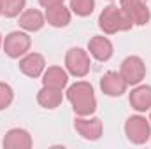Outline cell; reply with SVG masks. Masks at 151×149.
I'll return each instance as SVG.
<instances>
[{
    "label": "cell",
    "instance_id": "1",
    "mask_svg": "<svg viewBox=\"0 0 151 149\" xmlns=\"http://www.w3.org/2000/svg\"><path fill=\"white\" fill-rule=\"evenodd\" d=\"M65 98L72 105L76 116H93L97 111V97L91 82L76 81L65 91Z\"/></svg>",
    "mask_w": 151,
    "mask_h": 149
},
{
    "label": "cell",
    "instance_id": "2",
    "mask_svg": "<svg viewBox=\"0 0 151 149\" xmlns=\"http://www.w3.org/2000/svg\"><path fill=\"white\" fill-rule=\"evenodd\" d=\"M135 25L132 21V18L116 4L106 5L100 14H99V28L106 34V35H114L119 32H128L132 30Z\"/></svg>",
    "mask_w": 151,
    "mask_h": 149
},
{
    "label": "cell",
    "instance_id": "3",
    "mask_svg": "<svg viewBox=\"0 0 151 149\" xmlns=\"http://www.w3.org/2000/svg\"><path fill=\"white\" fill-rule=\"evenodd\" d=\"M123 130H125L127 140L134 146H142L151 139V123L141 112H137L134 116H128L127 121H125Z\"/></svg>",
    "mask_w": 151,
    "mask_h": 149
},
{
    "label": "cell",
    "instance_id": "4",
    "mask_svg": "<svg viewBox=\"0 0 151 149\" xmlns=\"http://www.w3.org/2000/svg\"><path fill=\"white\" fill-rule=\"evenodd\" d=\"M30 47H32V37L25 30L9 32L4 37V42H2L4 53L12 60H19L21 56H25L30 51Z\"/></svg>",
    "mask_w": 151,
    "mask_h": 149
},
{
    "label": "cell",
    "instance_id": "5",
    "mask_svg": "<svg viewBox=\"0 0 151 149\" xmlns=\"http://www.w3.org/2000/svg\"><path fill=\"white\" fill-rule=\"evenodd\" d=\"M90 53L83 47H69L65 53V70L69 75L83 79L90 74Z\"/></svg>",
    "mask_w": 151,
    "mask_h": 149
},
{
    "label": "cell",
    "instance_id": "6",
    "mask_svg": "<svg viewBox=\"0 0 151 149\" xmlns=\"http://www.w3.org/2000/svg\"><path fill=\"white\" fill-rule=\"evenodd\" d=\"M119 74L123 75V79L127 81L128 86H135L141 84L146 77V63L141 56L137 54H130L127 56L121 65H119Z\"/></svg>",
    "mask_w": 151,
    "mask_h": 149
},
{
    "label": "cell",
    "instance_id": "7",
    "mask_svg": "<svg viewBox=\"0 0 151 149\" xmlns=\"http://www.w3.org/2000/svg\"><path fill=\"white\" fill-rule=\"evenodd\" d=\"M74 130L90 142H95L102 137L104 133V123L97 116H76L74 119Z\"/></svg>",
    "mask_w": 151,
    "mask_h": 149
},
{
    "label": "cell",
    "instance_id": "8",
    "mask_svg": "<svg viewBox=\"0 0 151 149\" xmlns=\"http://www.w3.org/2000/svg\"><path fill=\"white\" fill-rule=\"evenodd\" d=\"M119 7L132 18L135 27H146L151 21L148 0H119Z\"/></svg>",
    "mask_w": 151,
    "mask_h": 149
},
{
    "label": "cell",
    "instance_id": "9",
    "mask_svg": "<svg viewBox=\"0 0 151 149\" xmlns=\"http://www.w3.org/2000/svg\"><path fill=\"white\" fill-rule=\"evenodd\" d=\"M100 90L106 97H111V98H118L121 95L127 93L128 90V84L127 81L123 79V75L116 70H107L106 74L100 77Z\"/></svg>",
    "mask_w": 151,
    "mask_h": 149
},
{
    "label": "cell",
    "instance_id": "10",
    "mask_svg": "<svg viewBox=\"0 0 151 149\" xmlns=\"http://www.w3.org/2000/svg\"><path fill=\"white\" fill-rule=\"evenodd\" d=\"M19 72L25 74L30 79H39L40 75L44 74L46 70V58L40 54V53H35V51H28L25 56L19 58Z\"/></svg>",
    "mask_w": 151,
    "mask_h": 149
},
{
    "label": "cell",
    "instance_id": "11",
    "mask_svg": "<svg viewBox=\"0 0 151 149\" xmlns=\"http://www.w3.org/2000/svg\"><path fill=\"white\" fill-rule=\"evenodd\" d=\"M86 51L97 62H109L114 54V46L113 42L104 35H93L88 40V49Z\"/></svg>",
    "mask_w": 151,
    "mask_h": 149
},
{
    "label": "cell",
    "instance_id": "12",
    "mask_svg": "<svg viewBox=\"0 0 151 149\" xmlns=\"http://www.w3.org/2000/svg\"><path fill=\"white\" fill-rule=\"evenodd\" d=\"M2 146L4 149H30L34 146V139L25 128H11L5 132Z\"/></svg>",
    "mask_w": 151,
    "mask_h": 149
},
{
    "label": "cell",
    "instance_id": "13",
    "mask_svg": "<svg viewBox=\"0 0 151 149\" xmlns=\"http://www.w3.org/2000/svg\"><path fill=\"white\" fill-rule=\"evenodd\" d=\"M40 81H42V86L46 88L63 91L69 86V72L62 69L60 65H51V67H46L44 74L40 75Z\"/></svg>",
    "mask_w": 151,
    "mask_h": 149
},
{
    "label": "cell",
    "instance_id": "14",
    "mask_svg": "<svg viewBox=\"0 0 151 149\" xmlns=\"http://www.w3.org/2000/svg\"><path fill=\"white\" fill-rule=\"evenodd\" d=\"M18 25H19V28L21 30H25V32H28V34H35L39 30H42L44 28V25H46V16H44V12L42 11H39V9H25L19 16H18Z\"/></svg>",
    "mask_w": 151,
    "mask_h": 149
},
{
    "label": "cell",
    "instance_id": "15",
    "mask_svg": "<svg viewBox=\"0 0 151 149\" xmlns=\"http://www.w3.org/2000/svg\"><path fill=\"white\" fill-rule=\"evenodd\" d=\"M128 102L135 112H146L151 109V86L150 84H135L128 93Z\"/></svg>",
    "mask_w": 151,
    "mask_h": 149
},
{
    "label": "cell",
    "instance_id": "16",
    "mask_svg": "<svg viewBox=\"0 0 151 149\" xmlns=\"http://www.w3.org/2000/svg\"><path fill=\"white\" fill-rule=\"evenodd\" d=\"M44 16H46V23L53 28H65L72 21V11L70 7H65L63 4L46 9Z\"/></svg>",
    "mask_w": 151,
    "mask_h": 149
},
{
    "label": "cell",
    "instance_id": "17",
    "mask_svg": "<svg viewBox=\"0 0 151 149\" xmlns=\"http://www.w3.org/2000/svg\"><path fill=\"white\" fill-rule=\"evenodd\" d=\"M37 104L42 109H47V111H53L56 107L62 105L63 102V91L62 90H53V88H46L42 86L37 91Z\"/></svg>",
    "mask_w": 151,
    "mask_h": 149
},
{
    "label": "cell",
    "instance_id": "18",
    "mask_svg": "<svg viewBox=\"0 0 151 149\" xmlns=\"http://www.w3.org/2000/svg\"><path fill=\"white\" fill-rule=\"evenodd\" d=\"M2 2V12L7 19L18 18L27 9V0H0Z\"/></svg>",
    "mask_w": 151,
    "mask_h": 149
},
{
    "label": "cell",
    "instance_id": "19",
    "mask_svg": "<svg viewBox=\"0 0 151 149\" xmlns=\"http://www.w3.org/2000/svg\"><path fill=\"white\" fill-rule=\"evenodd\" d=\"M69 7H70L72 14L79 16V18H88L95 11V0H70Z\"/></svg>",
    "mask_w": 151,
    "mask_h": 149
},
{
    "label": "cell",
    "instance_id": "20",
    "mask_svg": "<svg viewBox=\"0 0 151 149\" xmlns=\"http://www.w3.org/2000/svg\"><path fill=\"white\" fill-rule=\"evenodd\" d=\"M14 102V90L9 82L0 81V111H5Z\"/></svg>",
    "mask_w": 151,
    "mask_h": 149
},
{
    "label": "cell",
    "instance_id": "21",
    "mask_svg": "<svg viewBox=\"0 0 151 149\" xmlns=\"http://www.w3.org/2000/svg\"><path fill=\"white\" fill-rule=\"evenodd\" d=\"M37 2L42 9H49V7H55V5H62L65 0H37Z\"/></svg>",
    "mask_w": 151,
    "mask_h": 149
},
{
    "label": "cell",
    "instance_id": "22",
    "mask_svg": "<svg viewBox=\"0 0 151 149\" xmlns=\"http://www.w3.org/2000/svg\"><path fill=\"white\" fill-rule=\"evenodd\" d=\"M2 42H4V37H2V34H0V49H2Z\"/></svg>",
    "mask_w": 151,
    "mask_h": 149
},
{
    "label": "cell",
    "instance_id": "23",
    "mask_svg": "<svg viewBox=\"0 0 151 149\" xmlns=\"http://www.w3.org/2000/svg\"><path fill=\"white\" fill-rule=\"evenodd\" d=\"M0 16H4V12H2V2H0Z\"/></svg>",
    "mask_w": 151,
    "mask_h": 149
},
{
    "label": "cell",
    "instance_id": "24",
    "mask_svg": "<svg viewBox=\"0 0 151 149\" xmlns=\"http://www.w3.org/2000/svg\"><path fill=\"white\" fill-rule=\"evenodd\" d=\"M150 123H151V109H150Z\"/></svg>",
    "mask_w": 151,
    "mask_h": 149
},
{
    "label": "cell",
    "instance_id": "25",
    "mask_svg": "<svg viewBox=\"0 0 151 149\" xmlns=\"http://www.w3.org/2000/svg\"><path fill=\"white\" fill-rule=\"evenodd\" d=\"M109 2H113V0H109Z\"/></svg>",
    "mask_w": 151,
    "mask_h": 149
},
{
    "label": "cell",
    "instance_id": "26",
    "mask_svg": "<svg viewBox=\"0 0 151 149\" xmlns=\"http://www.w3.org/2000/svg\"><path fill=\"white\" fill-rule=\"evenodd\" d=\"M150 140H151V139H150Z\"/></svg>",
    "mask_w": 151,
    "mask_h": 149
}]
</instances>
